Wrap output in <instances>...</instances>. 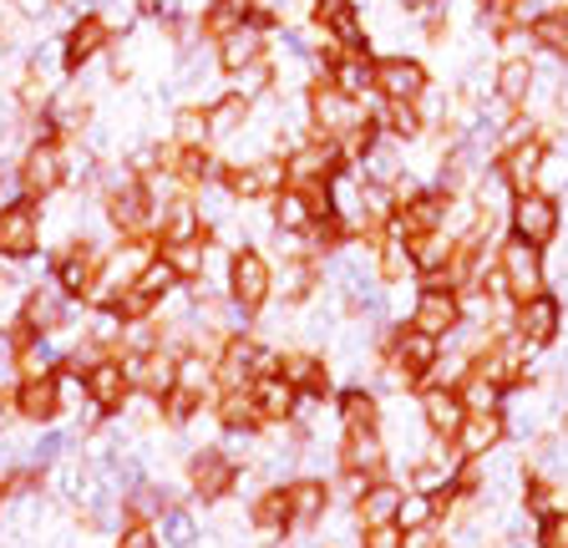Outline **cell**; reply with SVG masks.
Wrapping results in <instances>:
<instances>
[{
	"label": "cell",
	"instance_id": "cell-1",
	"mask_svg": "<svg viewBox=\"0 0 568 548\" xmlns=\"http://www.w3.org/2000/svg\"><path fill=\"white\" fill-rule=\"evenodd\" d=\"M305 122H310L315 138L345 143L351 132H361V128L376 122V108L361 102V97H345L341 87H331V82H315V87H305Z\"/></svg>",
	"mask_w": 568,
	"mask_h": 548
},
{
	"label": "cell",
	"instance_id": "cell-2",
	"mask_svg": "<svg viewBox=\"0 0 568 548\" xmlns=\"http://www.w3.org/2000/svg\"><path fill=\"white\" fill-rule=\"evenodd\" d=\"M71 179V163H67V143L61 138H51V132H41V138H31V143L21 148V158H16V193H26V199H51V193H61Z\"/></svg>",
	"mask_w": 568,
	"mask_h": 548
},
{
	"label": "cell",
	"instance_id": "cell-3",
	"mask_svg": "<svg viewBox=\"0 0 568 548\" xmlns=\"http://www.w3.org/2000/svg\"><path fill=\"white\" fill-rule=\"evenodd\" d=\"M493 274H497V285H503V295H508L513 305H523V300H532V295H544L548 290L544 250H532L528 239H518V234H508L503 244H497Z\"/></svg>",
	"mask_w": 568,
	"mask_h": 548
},
{
	"label": "cell",
	"instance_id": "cell-4",
	"mask_svg": "<svg viewBox=\"0 0 568 548\" xmlns=\"http://www.w3.org/2000/svg\"><path fill=\"white\" fill-rule=\"evenodd\" d=\"M224 295L234 305H244L248 315H264L274 300V264L260 244H239L229 250V274H224Z\"/></svg>",
	"mask_w": 568,
	"mask_h": 548
},
{
	"label": "cell",
	"instance_id": "cell-5",
	"mask_svg": "<svg viewBox=\"0 0 568 548\" xmlns=\"http://www.w3.org/2000/svg\"><path fill=\"white\" fill-rule=\"evenodd\" d=\"M219 183L229 189V199H234V203H270L274 193L290 183V173H284V153L234 158V163H224Z\"/></svg>",
	"mask_w": 568,
	"mask_h": 548
},
{
	"label": "cell",
	"instance_id": "cell-6",
	"mask_svg": "<svg viewBox=\"0 0 568 548\" xmlns=\"http://www.w3.org/2000/svg\"><path fill=\"white\" fill-rule=\"evenodd\" d=\"M41 234H47V219H41V203L26 199V193H11L0 203V260L26 264L41 254Z\"/></svg>",
	"mask_w": 568,
	"mask_h": 548
},
{
	"label": "cell",
	"instance_id": "cell-7",
	"mask_svg": "<svg viewBox=\"0 0 568 548\" xmlns=\"http://www.w3.org/2000/svg\"><path fill=\"white\" fill-rule=\"evenodd\" d=\"M239 473L244 467L224 453V447H193L189 463H183V483H189V498L193 503H229V493L239 488Z\"/></svg>",
	"mask_w": 568,
	"mask_h": 548
},
{
	"label": "cell",
	"instance_id": "cell-8",
	"mask_svg": "<svg viewBox=\"0 0 568 548\" xmlns=\"http://www.w3.org/2000/svg\"><path fill=\"white\" fill-rule=\"evenodd\" d=\"M345 153L341 143H331V138H315V132H305L300 143L284 148V173H290V183L295 189H325V183L335 179V173H345Z\"/></svg>",
	"mask_w": 568,
	"mask_h": 548
},
{
	"label": "cell",
	"instance_id": "cell-9",
	"mask_svg": "<svg viewBox=\"0 0 568 548\" xmlns=\"http://www.w3.org/2000/svg\"><path fill=\"white\" fill-rule=\"evenodd\" d=\"M102 260H106L102 244H92V239H71L61 254H51V280H57V290L67 300L92 305L97 280H102Z\"/></svg>",
	"mask_w": 568,
	"mask_h": 548
},
{
	"label": "cell",
	"instance_id": "cell-10",
	"mask_svg": "<svg viewBox=\"0 0 568 548\" xmlns=\"http://www.w3.org/2000/svg\"><path fill=\"white\" fill-rule=\"evenodd\" d=\"M77 300H67L57 290V280H41V285H26L21 290V305H16V325L26 335H61L71 331L77 311H71Z\"/></svg>",
	"mask_w": 568,
	"mask_h": 548
},
{
	"label": "cell",
	"instance_id": "cell-11",
	"mask_svg": "<svg viewBox=\"0 0 568 548\" xmlns=\"http://www.w3.org/2000/svg\"><path fill=\"white\" fill-rule=\"evenodd\" d=\"M558 229H564V203H558L554 193L528 189V193H518V199H513V209H508V234L528 239L532 250H548V244L558 239Z\"/></svg>",
	"mask_w": 568,
	"mask_h": 548
},
{
	"label": "cell",
	"instance_id": "cell-12",
	"mask_svg": "<svg viewBox=\"0 0 568 548\" xmlns=\"http://www.w3.org/2000/svg\"><path fill=\"white\" fill-rule=\"evenodd\" d=\"M513 335H518L523 346L532 351H548L558 346V335H564V300L554 295V290H544V295L523 300V305H513Z\"/></svg>",
	"mask_w": 568,
	"mask_h": 548
},
{
	"label": "cell",
	"instance_id": "cell-13",
	"mask_svg": "<svg viewBox=\"0 0 568 548\" xmlns=\"http://www.w3.org/2000/svg\"><path fill=\"white\" fill-rule=\"evenodd\" d=\"M106 51H112V31H106V21L97 11L67 21V31H61V67H67L71 77L87 72L92 61H102Z\"/></svg>",
	"mask_w": 568,
	"mask_h": 548
},
{
	"label": "cell",
	"instance_id": "cell-14",
	"mask_svg": "<svg viewBox=\"0 0 568 548\" xmlns=\"http://www.w3.org/2000/svg\"><path fill=\"white\" fill-rule=\"evenodd\" d=\"M447 203H452V193H442V189H416L412 199L396 203V214H390V234H402V239L442 234V224H447Z\"/></svg>",
	"mask_w": 568,
	"mask_h": 548
},
{
	"label": "cell",
	"instance_id": "cell-15",
	"mask_svg": "<svg viewBox=\"0 0 568 548\" xmlns=\"http://www.w3.org/2000/svg\"><path fill=\"white\" fill-rule=\"evenodd\" d=\"M544 158H548V138L544 132H532V138H523V143H508L497 148L493 168L503 173V183L513 189V199L528 189H538V173H544Z\"/></svg>",
	"mask_w": 568,
	"mask_h": 548
},
{
	"label": "cell",
	"instance_id": "cell-16",
	"mask_svg": "<svg viewBox=\"0 0 568 548\" xmlns=\"http://www.w3.org/2000/svg\"><path fill=\"white\" fill-rule=\"evenodd\" d=\"M371 77H376L381 102H422V92L432 87V72L416 57H376Z\"/></svg>",
	"mask_w": 568,
	"mask_h": 548
},
{
	"label": "cell",
	"instance_id": "cell-17",
	"mask_svg": "<svg viewBox=\"0 0 568 548\" xmlns=\"http://www.w3.org/2000/svg\"><path fill=\"white\" fill-rule=\"evenodd\" d=\"M193 239H209V224L199 214V199L193 193H173L168 203H158L153 219V244L168 250V244H193Z\"/></svg>",
	"mask_w": 568,
	"mask_h": 548
},
{
	"label": "cell",
	"instance_id": "cell-18",
	"mask_svg": "<svg viewBox=\"0 0 568 548\" xmlns=\"http://www.w3.org/2000/svg\"><path fill=\"white\" fill-rule=\"evenodd\" d=\"M284 488H290V534H310V528H320L331 518L335 493L325 477L305 473V477H290Z\"/></svg>",
	"mask_w": 568,
	"mask_h": 548
},
{
	"label": "cell",
	"instance_id": "cell-19",
	"mask_svg": "<svg viewBox=\"0 0 568 548\" xmlns=\"http://www.w3.org/2000/svg\"><path fill=\"white\" fill-rule=\"evenodd\" d=\"M406 325H416V331L447 341V335L462 325V295H457V290L422 285V290H416V300H412V315H406Z\"/></svg>",
	"mask_w": 568,
	"mask_h": 548
},
{
	"label": "cell",
	"instance_id": "cell-20",
	"mask_svg": "<svg viewBox=\"0 0 568 548\" xmlns=\"http://www.w3.org/2000/svg\"><path fill=\"white\" fill-rule=\"evenodd\" d=\"M122 366H128V376H132V396L163 402L178 386V351H168V346L142 351V356H122Z\"/></svg>",
	"mask_w": 568,
	"mask_h": 548
},
{
	"label": "cell",
	"instance_id": "cell-21",
	"mask_svg": "<svg viewBox=\"0 0 568 548\" xmlns=\"http://www.w3.org/2000/svg\"><path fill=\"white\" fill-rule=\"evenodd\" d=\"M416 417H422V427L432 432V437H457V427L467 422V406H462V396H457V386H437V382H426V386H416Z\"/></svg>",
	"mask_w": 568,
	"mask_h": 548
},
{
	"label": "cell",
	"instance_id": "cell-22",
	"mask_svg": "<svg viewBox=\"0 0 568 548\" xmlns=\"http://www.w3.org/2000/svg\"><path fill=\"white\" fill-rule=\"evenodd\" d=\"M87 402H92L97 412H106V417L128 412L132 376H128V366H122V356H102L92 371H87Z\"/></svg>",
	"mask_w": 568,
	"mask_h": 548
},
{
	"label": "cell",
	"instance_id": "cell-23",
	"mask_svg": "<svg viewBox=\"0 0 568 548\" xmlns=\"http://www.w3.org/2000/svg\"><path fill=\"white\" fill-rule=\"evenodd\" d=\"M503 442H508V422H503V412H473V417L457 427L452 447H457L462 463H483V457H493Z\"/></svg>",
	"mask_w": 568,
	"mask_h": 548
},
{
	"label": "cell",
	"instance_id": "cell-24",
	"mask_svg": "<svg viewBox=\"0 0 568 548\" xmlns=\"http://www.w3.org/2000/svg\"><path fill=\"white\" fill-rule=\"evenodd\" d=\"M280 376L290 386H295L300 396H320V402H325V396L335 392V376H331V361L320 356V351H280Z\"/></svg>",
	"mask_w": 568,
	"mask_h": 548
},
{
	"label": "cell",
	"instance_id": "cell-25",
	"mask_svg": "<svg viewBox=\"0 0 568 548\" xmlns=\"http://www.w3.org/2000/svg\"><path fill=\"white\" fill-rule=\"evenodd\" d=\"M264 57H270V26H260V21H244L234 37H224L213 47V61H219L224 77L244 72V67H254V61H264Z\"/></svg>",
	"mask_w": 568,
	"mask_h": 548
},
{
	"label": "cell",
	"instance_id": "cell-26",
	"mask_svg": "<svg viewBox=\"0 0 568 548\" xmlns=\"http://www.w3.org/2000/svg\"><path fill=\"white\" fill-rule=\"evenodd\" d=\"M11 412H16V422H31V427H57V417H61L57 376H41V382H16Z\"/></svg>",
	"mask_w": 568,
	"mask_h": 548
},
{
	"label": "cell",
	"instance_id": "cell-27",
	"mask_svg": "<svg viewBox=\"0 0 568 548\" xmlns=\"http://www.w3.org/2000/svg\"><path fill=\"white\" fill-rule=\"evenodd\" d=\"M402 498H406V483H396V477H376V483L361 493V503H351L355 528H386V524H396Z\"/></svg>",
	"mask_w": 568,
	"mask_h": 548
},
{
	"label": "cell",
	"instance_id": "cell-28",
	"mask_svg": "<svg viewBox=\"0 0 568 548\" xmlns=\"http://www.w3.org/2000/svg\"><path fill=\"white\" fill-rule=\"evenodd\" d=\"M315 219H320L315 189H295V183H284V189L270 199V229H280V234H300V239H305Z\"/></svg>",
	"mask_w": 568,
	"mask_h": 548
},
{
	"label": "cell",
	"instance_id": "cell-29",
	"mask_svg": "<svg viewBox=\"0 0 568 548\" xmlns=\"http://www.w3.org/2000/svg\"><path fill=\"white\" fill-rule=\"evenodd\" d=\"M320 290V264L310 260V254H284V264L274 270V300L280 305H310Z\"/></svg>",
	"mask_w": 568,
	"mask_h": 548
},
{
	"label": "cell",
	"instance_id": "cell-30",
	"mask_svg": "<svg viewBox=\"0 0 568 548\" xmlns=\"http://www.w3.org/2000/svg\"><path fill=\"white\" fill-rule=\"evenodd\" d=\"M248 396H254V417H260V427H284V422H295L300 392L284 382L280 371H274V376H260V382L248 386Z\"/></svg>",
	"mask_w": 568,
	"mask_h": 548
},
{
	"label": "cell",
	"instance_id": "cell-31",
	"mask_svg": "<svg viewBox=\"0 0 568 548\" xmlns=\"http://www.w3.org/2000/svg\"><path fill=\"white\" fill-rule=\"evenodd\" d=\"M532 87H538V72H532V57H503L493 72V97L508 102L513 112H528Z\"/></svg>",
	"mask_w": 568,
	"mask_h": 548
},
{
	"label": "cell",
	"instance_id": "cell-32",
	"mask_svg": "<svg viewBox=\"0 0 568 548\" xmlns=\"http://www.w3.org/2000/svg\"><path fill=\"white\" fill-rule=\"evenodd\" d=\"M335 422H341V432H381V396L366 382L341 386L335 392Z\"/></svg>",
	"mask_w": 568,
	"mask_h": 548
},
{
	"label": "cell",
	"instance_id": "cell-33",
	"mask_svg": "<svg viewBox=\"0 0 568 548\" xmlns=\"http://www.w3.org/2000/svg\"><path fill=\"white\" fill-rule=\"evenodd\" d=\"M371 67H376V57L371 51H341V57H331V72H325V82L341 87L345 97H376V77H371Z\"/></svg>",
	"mask_w": 568,
	"mask_h": 548
},
{
	"label": "cell",
	"instance_id": "cell-34",
	"mask_svg": "<svg viewBox=\"0 0 568 548\" xmlns=\"http://www.w3.org/2000/svg\"><path fill=\"white\" fill-rule=\"evenodd\" d=\"M341 467H355V473L386 477L390 467V447L381 432H345L341 437Z\"/></svg>",
	"mask_w": 568,
	"mask_h": 548
},
{
	"label": "cell",
	"instance_id": "cell-35",
	"mask_svg": "<svg viewBox=\"0 0 568 548\" xmlns=\"http://www.w3.org/2000/svg\"><path fill=\"white\" fill-rule=\"evenodd\" d=\"M244 518H248V528H260V534H270V538H284L290 534V488H284V483H270L260 498L248 503Z\"/></svg>",
	"mask_w": 568,
	"mask_h": 548
},
{
	"label": "cell",
	"instance_id": "cell-36",
	"mask_svg": "<svg viewBox=\"0 0 568 548\" xmlns=\"http://www.w3.org/2000/svg\"><path fill=\"white\" fill-rule=\"evenodd\" d=\"M376 274H381V285L396 290L406 285V280H416V260H412V244H406L402 234H381L376 239Z\"/></svg>",
	"mask_w": 568,
	"mask_h": 548
},
{
	"label": "cell",
	"instance_id": "cell-37",
	"mask_svg": "<svg viewBox=\"0 0 568 548\" xmlns=\"http://www.w3.org/2000/svg\"><path fill=\"white\" fill-rule=\"evenodd\" d=\"M248 122H254V102H244V97L224 92L209 102V132L213 143H234L239 132H248Z\"/></svg>",
	"mask_w": 568,
	"mask_h": 548
},
{
	"label": "cell",
	"instance_id": "cell-38",
	"mask_svg": "<svg viewBox=\"0 0 568 548\" xmlns=\"http://www.w3.org/2000/svg\"><path fill=\"white\" fill-rule=\"evenodd\" d=\"M168 508H178V493L168 488V483H153V477L138 483V488L122 498V513H128V518H148V524H158Z\"/></svg>",
	"mask_w": 568,
	"mask_h": 548
},
{
	"label": "cell",
	"instance_id": "cell-39",
	"mask_svg": "<svg viewBox=\"0 0 568 548\" xmlns=\"http://www.w3.org/2000/svg\"><path fill=\"white\" fill-rule=\"evenodd\" d=\"M213 422H219V432H244V427H260V417H254V396H248V386H239V392H213Z\"/></svg>",
	"mask_w": 568,
	"mask_h": 548
},
{
	"label": "cell",
	"instance_id": "cell-40",
	"mask_svg": "<svg viewBox=\"0 0 568 548\" xmlns=\"http://www.w3.org/2000/svg\"><path fill=\"white\" fill-rule=\"evenodd\" d=\"M122 335H128V321L112 305H92V315L82 325V341H92L102 356H112V351H122Z\"/></svg>",
	"mask_w": 568,
	"mask_h": 548
},
{
	"label": "cell",
	"instance_id": "cell-41",
	"mask_svg": "<svg viewBox=\"0 0 568 548\" xmlns=\"http://www.w3.org/2000/svg\"><path fill=\"white\" fill-rule=\"evenodd\" d=\"M457 396H462V406H467V417H473V412H503V406H508V392L497 382H487L483 371H473V366H467V376L457 382Z\"/></svg>",
	"mask_w": 568,
	"mask_h": 548
},
{
	"label": "cell",
	"instance_id": "cell-42",
	"mask_svg": "<svg viewBox=\"0 0 568 548\" xmlns=\"http://www.w3.org/2000/svg\"><path fill=\"white\" fill-rule=\"evenodd\" d=\"M178 392L209 402V396L219 392V386H213V356H203V351H178Z\"/></svg>",
	"mask_w": 568,
	"mask_h": 548
},
{
	"label": "cell",
	"instance_id": "cell-43",
	"mask_svg": "<svg viewBox=\"0 0 568 548\" xmlns=\"http://www.w3.org/2000/svg\"><path fill=\"white\" fill-rule=\"evenodd\" d=\"M528 37H532V51H548V57L568 61V11H548L538 21H528Z\"/></svg>",
	"mask_w": 568,
	"mask_h": 548
},
{
	"label": "cell",
	"instance_id": "cell-44",
	"mask_svg": "<svg viewBox=\"0 0 568 548\" xmlns=\"http://www.w3.org/2000/svg\"><path fill=\"white\" fill-rule=\"evenodd\" d=\"M158 254L173 264L183 285H199L203 270H209V239H193V244H168V250H158Z\"/></svg>",
	"mask_w": 568,
	"mask_h": 548
},
{
	"label": "cell",
	"instance_id": "cell-45",
	"mask_svg": "<svg viewBox=\"0 0 568 548\" xmlns=\"http://www.w3.org/2000/svg\"><path fill=\"white\" fill-rule=\"evenodd\" d=\"M132 285H138L142 295H153V300H158V311H163V300H168V295H178V290H183V280H178V270L163 260V254H153V260L142 264V274L132 280Z\"/></svg>",
	"mask_w": 568,
	"mask_h": 548
},
{
	"label": "cell",
	"instance_id": "cell-46",
	"mask_svg": "<svg viewBox=\"0 0 568 548\" xmlns=\"http://www.w3.org/2000/svg\"><path fill=\"white\" fill-rule=\"evenodd\" d=\"M173 148H209L213 132H209V108H178L173 112Z\"/></svg>",
	"mask_w": 568,
	"mask_h": 548
},
{
	"label": "cell",
	"instance_id": "cell-47",
	"mask_svg": "<svg viewBox=\"0 0 568 548\" xmlns=\"http://www.w3.org/2000/svg\"><path fill=\"white\" fill-rule=\"evenodd\" d=\"M244 21H248V16L239 11V6H229V0H213L209 11L199 16V37L219 47V41H224V37H234V31H239V26H244Z\"/></svg>",
	"mask_w": 568,
	"mask_h": 548
},
{
	"label": "cell",
	"instance_id": "cell-48",
	"mask_svg": "<svg viewBox=\"0 0 568 548\" xmlns=\"http://www.w3.org/2000/svg\"><path fill=\"white\" fill-rule=\"evenodd\" d=\"M229 92L244 97V102H264V97L274 92V61H254V67H244V72L229 77Z\"/></svg>",
	"mask_w": 568,
	"mask_h": 548
},
{
	"label": "cell",
	"instance_id": "cell-49",
	"mask_svg": "<svg viewBox=\"0 0 568 548\" xmlns=\"http://www.w3.org/2000/svg\"><path fill=\"white\" fill-rule=\"evenodd\" d=\"M158 534H163V548H199L203 534L199 524H193V513L178 503V508H168L163 518H158Z\"/></svg>",
	"mask_w": 568,
	"mask_h": 548
},
{
	"label": "cell",
	"instance_id": "cell-50",
	"mask_svg": "<svg viewBox=\"0 0 568 548\" xmlns=\"http://www.w3.org/2000/svg\"><path fill=\"white\" fill-rule=\"evenodd\" d=\"M426 524H442V498L406 488L402 513H396V528H426Z\"/></svg>",
	"mask_w": 568,
	"mask_h": 548
},
{
	"label": "cell",
	"instance_id": "cell-51",
	"mask_svg": "<svg viewBox=\"0 0 568 548\" xmlns=\"http://www.w3.org/2000/svg\"><path fill=\"white\" fill-rule=\"evenodd\" d=\"M112 548H163V534L148 518H128V524L112 534Z\"/></svg>",
	"mask_w": 568,
	"mask_h": 548
},
{
	"label": "cell",
	"instance_id": "cell-52",
	"mask_svg": "<svg viewBox=\"0 0 568 548\" xmlns=\"http://www.w3.org/2000/svg\"><path fill=\"white\" fill-rule=\"evenodd\" d=\"M538 548H568V508H554L538 518Z\"/></svg>",
	"mask_w": 568,
	"mask_h": 548
},
{
	"label": "cell",
	"instance_id": "cell-53",
	"mask_svg": "<svg viewBox=\"0 0 568 548\" xmlns=\"http://www.w3.org/2000/svg\"><path fill=\"white\" fill-rule=\"evenodd\" d=\"M538 189L544 193H564L568 189V158L564 153H554V148H548V158H544V173H538Z\"/></svg>",
	"mask_w": 568,
	"mask_h": 548
},
{
	"label": "cell",
	"instance_id": "cell-54",
	"mask_svg": "<svg viewBox=\"0 0 568 548\" xmlns=\"http://www.w3.org/2000/svg\"><path fill=\"white\" fill-rule=\"evenodd\" d=\"M355 548H406V534H402L396 524H386V528H361Z\"/></svg>",
	"mask_w": 568,
	"mask_h": 548
},
{
	"label": "cell",
	"instance_id": "cell-55",
	"mask_svg": "<svg viewBox=\"0 0 568 548\" xmlns=\"http://www.w3.org/2000/svg\"><path fill=\"white\" fill-rule=\"evenodd\" d=\"M402 534H406V548H447V534H442V524L402 528Z\"/></svg>",
	"mask_w": 568,
	"mask_h": 548
},
{
	"label": "cell",
	"instance_id": "cell-56",
	"mask_svg": "<svg viewBox=\"0 0 568 548\" xmlns=\"http://www.w3.org/2000/svg\"><path fill=\"white\" fill-rule=\"evenodd\" d=\"M16 285H21V280H16V264L0 260V295H6V290H16Z\"/></svg>",
	"mask_w": 568,
	"mask_h": 548
},
{
	"label": "cell",
	"instance_id": "cell-57",
	"mask_svg": "<svg viewBox=\"0 0 568 548\" xmlns=\"http://www.w3.org/2000/svg\"><path fill=\"white\" fill-rule=\"evenodd\" d=\"M229 6H239V11L248 16V11H254V6H260V0H229Z\"/></svg>",
	"mask_w": 568,
	"mask_h": 548
},
{
	"label": "cell",
	"instance_id": "cell-58",
	"mask_svg": "<svg viewBox=\"0 0 568 548\" xmlns=\"http://www.w3.org/2000/svg\"><path fill=\"white\" fill-rule=\"evenodd\" d=\"M11 508V493H6V483H0V513Z\"/></svg>",
	"mask_w": 568,
	"mask_h": 548
}]
</instances>
